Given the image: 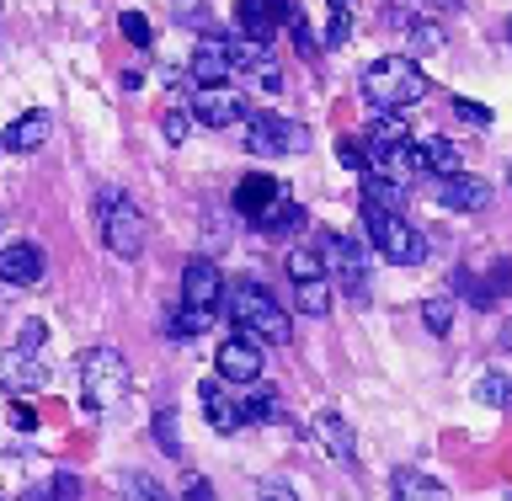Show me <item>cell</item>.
<instances>
[{"label": "cell", "instance_id": "obj_1", "mask_svg": "<svg viewBox=\"0 0 512 501\" xmlns=\"http://www.w3.org/2000/svg\"><path fill=\"white\" fill-rule=\"evenodd\" d=\"M427 96V75L411 54H384L363 70V102L374 112H406Z\"/></svg>", "mask_w": 512, "mask_h": 501}, {"label": "cell", "instance_id": "obj_2", "mask_svg": "<svg viewBox=\"0 0 512 501\" xmlns=\"http://www.w3.org/2000/svg\"><path fill=\"white\" fill-rule=\"evenodd\" d=\"M363 230H368L374 251H379L390 267H416V262H427V235L416 230V224H406V214H390V208L363 203Z\"/></svg>", "mask_w": 512, "mask_h": 501}, {"label": "cell", "instance_id": "obj_3", "mask_svg": "<svg viewBox=\"0 0 512 501\" xmlns=\"http://www.w3.org/2000/svg\"><path fill=\"white\" fill-rule=\"evenodd\" d=\"M96 219H102V240L112 256H123V262H134L144 251V240H150V219H144V208L128 198V192L107 187L102 203H96Z\"/></svg>", "mask_w": 512, "mask_h": 501}, {"label": "cell", "instance_id": "obj_4", "mask_svg": "<svg viewBox=\"0 0 512 501\" xmlns=\"http://www.w3.org/2000/svg\"><path fill=\"white\" fill-rule=\"evenodd\" d=\"M128 395V363L118 347H96L86 352V363H80V400H86V411H118Z\"/></svg>", "mask_w": 512, "mask_h": 501}, {"label": "cell", "instance_id": "obj_5", "mask_svg": "<svg viewBox=\"0 0 512 501\" xmlns=\"http://www.w3.org/2000/svg\"><path fill=\"white\" fill-rule=\"evenodd\" d=\"M230 320L246 336H262V342H288V315L278 310V299H272L262 283H251V278L230 288Z\"/></svg>", "mask_w": 512, "mask_h": 501}, {"label": "cell", "instance_id": "obj_6", "mask_svg": "<svg viewBox=\"0 0 512 501\" xmlns=\"http://www.w3.org/2000/svg\"><path fill=\"white\" fill-rule=\"evenodd\" d=\"M246 150L251 155H304L310 150V128L294 123V118H283V112H251L246 118Z\"/></svg>", "mask_w": 512, "mask_h": 501}, {"label": "cell", "instance_id": "obj_7", "mask_svg": "<svg viewBox=\"0 0 512 501\" xmlns=\"http://www.w3.org/2000/svg\"><path fill=\"white\" fill-rule=\"evenodd\" d=\"M315 246H320V262H326V278L342 288L347 299H363L368 294V267H363V246H358V240H347L336 230H320Z\"/></svg>", "mask_w": 512, "mask_h": 501}, {"label": "cell", "instance_id": "obj_8", "mask_svg": "<svg viewBox=\"0 0 512 501\" xmlns=\"http://www.w3.org/2000/svg\"><path fill=\"white\" fill-rule=\"evenodd\" d=\"M192 118L208 128H230L246 118V96H240L230 80L224 86H192Z\"/></svg>", "mask_w": 512, "mask_h": 501}, {"label": "cell", "instance_id": "obj_9", "mask_svg": "<svg viewBox=\"0 0 512 501\" xmlns=\"http://www.w3.org/2000/svg\"><path fill=\"white\" fill-rule=\"evenodd\" d=\"M288 16H294V0H235V32L262 38V43L278 38V27Z\"/></svg>", "mask_w": 512, "mask_h": 501}, {"label": "cell", "instance_id": "obj_10", "mask_svg": "<svg viewBox=\"0 0 512 501\" xmlns=\"http://www.w3.org/2000/svg\"><path fill=\"white\" fill-rule=\"evenodd\" d=\"M214 368H219V379H230V384H256L262 379V352H256V336H230V342H219L214 352Z\"/></svg>", "mask_w": 512, "mask_h": 501}, {"label": "cell", "instance_id": "obj_11", "mask_svg": "<svg viewBox=\"0 0 512 501\" xmlns=\"http://www.w3.org/2000/svg\"><path fill=\"white\" fill-rule=\"evenodd\" d=\"M198 400H203V416H208V427L214 432H240L246 427V406L230 395V379H203L198 384Z\"/></svg>", "mask_w": 512, "mask_h": 501}, {"label": "cell", "instance_id": "obj_12", "mask_svg": "<svg viewBox=\"0 0 512 501\" xmlns=\"http://www.w3.org/2000/svg\"><path fill=\"white\" fill-rule=\"evenodd\" d=\"M438 203L448 214H480L491 203V182H480L470 171H454V176H438Z\"/></svg>", "mask_w": 512, "mask_h": 501}, {"label": "cell", "instance_id": "obj_13", "mask_svg": "<svg viewBox=\"0 0 512 501\" xmlns=\"http://www.w3.org/2000/svg\"><path fill=\"white\" fill-rule=\"evenodd\" d=\"M219 299H224V278H219V267L208 262V256H192V262L182 267V304L214 310Z\"/></svg>", "mask_w": 512, "mask_h": 501}, {"label": "cell", "instance_id": "obj_14", "mask_svg": "<svg viewBox=\"0 0 512 501\" xmlns=\"http://www.w3.org/2000/svg\"><path fill=\"white\" fill-rule=\"evenodd\" d=\"M230 75H235L230 38H203L192 48V86H224Z\"/></svg>", "mask_w": 512, "mask_h": 501}, {"label": "cell", "instance_id": "obj_15", "mask_svg": "<svg viewBox=\"0 0 512 501\" xmlns=\"http://www.w3.org/2000/svg\"><path fill=\"white\" fill-rule=\"evenodd\" d=\"M43 278V251L27 246V240H11V246H0V283L11 288H32Z\"/></svg>", "mask_w": 512, "mask_h": 501}, {"label": "cell", "instance_id": "obj_16", "mask_svg": "<svg viewBox=\"0 0 512 501\" xmlns=\"http://www.w3.org/2000/svg\"><path fill=\"white\" fill-rule=\"evenodd\" d=\"M48 134H54V118L48 112H22L6 134H0V150L6 155H32V150H43Z\"/></svg>", "mask_w": 512, "mask_h": 501}, {"label": "cell", "instance_id": "obj_17", "mask_svg": "<svg viewBox=\"0 0 512 501\" xmlns=\"http://www.w3.org/2000/svg\"><path fill=\"white\" fill-rule=\"evenodd\" d=\"M283 182L278 176H262V171H251V176H240V187H235V214H246V219H256L262 208L272 203V198H283Z\"/></svg>", "mask_w": 512, "mask_h": 501}, {"label": "cell", "instance_id": "obj_18", "mask_svg": "<svg viewBox=\"0 0 512 501\" xmlns=\"http://www.w3.org/2000/svg\"><path fill=\"white\" fill-rule=\"evenodd\" d=\"M315 438L326 443V454H331L336 464H352V448H358V443H352V427H347L342 411H320V416H315Z\"/></svg>", "mask_w": 512, "mask_h": 501}, {"label": "cell", "instance_id": "obj_19", "mask_svg": "<svg viewBox=\"0 0 512 501\" xmlns=\"http://www.w3.org/2000/svg\"><path fill=\"white\" fill-rule=\"evenodd\" d=\"M27 384H43V363L27 347L0 352V390H27Z\"/></svg>", "mask_w": 512, "mask_h": 501}, {"label": "cell", "instance_id": "obj_20", "mask_svg": "<svg viewBox=\"0 0 512 501\" xmlns=\"http://www.w3.org/2000/svg\"><path fill=\"white\" fill-rule=\"evenodd\" d=\"M390 501H448V491L422 470H395L390 475Z\"/></svg>", "mask_w": 512, "mask_h": 501}, {"label": "cell", "instance_id": "obj_21", "mask_svg": "<svg viewBox=\"0 0 512 501\" xmlns=\"http://www.w3.org/2000/svg\"><path fill=\"white\" fill-rule=\"evenodd\" d=\"M251 224H256L262 235H288V230H304V208L283 192V198H272V203H267Z\"/></svg>", "mask_w": 512, "mask_h": 501}, {"label": "cell", "instance_id": "obj_22", "mask_svg": "<svg viewBox=\"0 0 512 501\" xmlns=\"http://www.w3.org/2000/svg\"><path fill=\"white\" fill-rule=\"evenodd\" d=\"M406 198H411V187H406V182H390V176H379V171H368V176H363V203L390 208V214H406Z\"/></svg>", "mask_w": 512, "mask_h": 501}, {"label": "cell", "instance_id": "obj_23", "mask_svg": "<svg viewBox=\"0 0 512 501\" xmlns=\"http://www.w3.org/2000/svg\"><path fill=\"white\" fill-rule=\"evenodd\" d=\"M422 166L432 171V176H454V171H464V160H459V144L454 139H422Z\"/></svg>", "mask_w": 512, "mask_h": 501}, {"label": "cell", "instance_id": "obj_24", "mask_svg": "<svg viewBox=\"0 0 512 501\" xmlns=\"http://www.w3.org/2000/svg\"><path fill=\"white\" fill-rule=\"evenodd\" d=\"M294 299H299V315H326L331 310V278L320 272V278H304V283H294Z\"/></svg>", "mask_w": 512, "mask_h": 501}, {"label": "cell", "instance_id": "obj_25", "mask_svg": "<svg viewBox=\"0 0 512 501\" xmlns=\"http://www.w3.org/2000/svg\"><path fill=\"white\" fill-rule=\"evenodd\" d=\"M208 320H214V310H198V304H182L171 320V336L176 342H198V336L208 331Z\"/></svg>", "mask_w": 512, "mask_h": 501}, {"label": "cell", "instance_id": "obj_26", "mask_svg": "<svg viewBox=\"0 0 512 501\" xmlns=\"http://www.w3.org/2000/svg\"><path fill=\"white\" fill-rule=\"evenodd\" d=\"M283 267H288V278H294V283H304V278H320V272H326V262H320V246H294Z\"/></svg>", "mask_w": 512, "mask_h": 501}, {"label": "cell", "instance_id": "obj_27", "mask_svg": "<svg viewBox=\"0 0 512 501\" xmlns=\"http://www.w3.org/2000/svg\"><path fill=\"white\" fill-rule=\"evenodd\" d=\"M246 422H262V427H278L283 422V400L272 395V390H256L246 400Z\"/></svg>", "mask_w": 512, "mask_h": 501}, {"label": "cell", "instance_id": "obj_28", "mask_svg": "<svg viewBox=\"0 0 512 501\" xmlns=\"http://www.w3.org/2000/svg\"><path fill=\"white\" fill-rule=\"evenodd\" d=\"M155 443H160V454L182 459V432H176V406L155 411Z\"/></svg>", "mask_w": 512, "mask_h": 501}, {"label": "cell", "instance_id": "obj_29", "mask_svg": "<svg viewBox=\"0 0 512 501\" xmlns=\"http://www.w3.org/2000/svg\"><path fill=\"white\" fill-rule=\"evenodd\" d=\"M422 326H427L432 336H448V331H454V299H427V304H422Z\"/></svg>", "mask_w": 512, "mask_h": 501}, {"label": "cell", "instance_id": "obj_30", "mask_svg": "<svg viewBox=\"0 0 512 501\" xmlns=\"http://www.w3.org/2000/svg\"><path fill=\"white\" fill-rule=\"evenodd\" d=\"M118 27H123V38L134 43V48H150V43H155V27L144 22L139 11H123V16H118Z\"/></svg>", "mask_w": 512, "mask_h": 501}, {"label": "cell", "instance_id": "obj_31", "mask_svg": "<svg viewBox=\"0 0 512 501\" xmlns=\"http://www.w3.org/2000/svg\"><path fill=\"white\" fill-rule=\"evenodd\" d=\"M123 491H128V501H171L150 475H123Z\"/></svg>", "mask_w": 512, "mask_h": 501}, {"label": "cell", "instance_id": "obj_32", "mask_svg": "<svg viewBox=\"0 0 512 501\" xmlns=\"http://www.w3.org/2000/svg\"><path fill=\"white\" fill-rule=\"evenodd\" d=\"M246 75H251V86L262 91V96H278V91H283V70H278L272 59H267V64H256V70H246Z\"/></svg>", "mask_w": 512, "mask_h": 501}, {"label": "cell", "instance_id": "obj_33", "mask_svg": "<svg viewBox=\"0 0 512 501\" xmlns=\"http://www.w3.org/2000/svg\"><path fill=\"white\" fill-rule=\"evenodd\" d=\"M475 395L486 400V406H507V400H512V384H507L502 374H486V379L475 384Z\"/></svg>", "mask_w": 512, "mask_h": 501}, {"label": "cell", "instance_id": "obj_34", "mask_svg": "<svg viewBox=\"0 0 512 501\" xmlns=\"http://www.w3.org/2000/svg\"><path fill=\"white\" fill-rule=\"evenodd\" d=\"M411 48H416V54H432V48H443V32H438V22H427V16H422V22L411 27Z\"/></svg>", "mask_w": 512, "mask_h": 501}, {"label": "cell", "instance_id": "obj_35", "mask_svg": "<svg viewBox=\"0 0 512 501\" xmlns=\"http://www.w3.org/2000/svg\"><path fill=\"white\" fill-rule=\"evenodd\" d=\"M347 32H352V16H347V6H331V22H326V48H342V43H347Z\"/></svg>", "mask_w": 512, "mask_h": 501}, {"label": "cell", "instance_id": "obj_36", "mask_svg": "<svg viewBox=\"0 0 512 501\" xmlns=\"http://www.w3.org/2000/svg\"><path fill=\"white\" fill-rule=\"evenodd\" d=\"M288 32H294V43H299V54L304 59H315V32H310V22H304V16L294 11V16H288Z\"/></svg>", "mask_w": 512, "mask_h": 501}, {"label": "cell", "instance_id": "obj_37", "mask_svg": "<svg viewBox=\"0 0 512 501\" xmlns=\"http://www.w3.org/2000/svg\"><path fill=\"white\" fill-rule=\"evenodd\" d=\"M454 112H459L464 123H475V128H486V123H491V107L470 102V96H454Z\"/></svg>", "mask_w": 512, "mask_h": 501}, {"label": "cell", "instance_id": "obj_38", "mask_svg": "<svg viewBox=\"0 0 512 501\" xmlns=\"http://www.w3.org/2000/svg\"><path fill=\"white\" fill-rule=\"evenodd\" d=\"M336 155H342V166H347V171H363L368 144H358V139H342V144H336Z\"/></svg>", "mask_w": 512, "mask_h": 501}, {"label": "cell", "instance_id": "obj_39", "mask_svg": "<svg viewBox=\"0 0 512 501\" xmlns=\"http://www.w3.org/2000/svg\"><path fill=\"white\" fill-rule=\"evenodd\" d=\"M6 422H11L16 432H32V427H38V411H32V406H27V400H11V411H6Z\"/></svg>", "mask_w": 512, "mask_h": 501}, {"label": "cell", "instance_id": "obj_40", "mask_svg": "<svg viewBox=\"0 0 512 501\" xmlns=\"http://www.w3.org/2000/svg\"><path fill=\"white\" fill-rule=\"evenodd\" d=\"M160 134H166L171 144H182L187 139V112H166V118H160Z\"/></svg>", "mask_w": 512, "mask_h": 501}, {"label": "cell", "instance_id": "obj_41", "mask_svg": "<svg viewBox=\"0 0 512 501\" xmlns=\"http://www.w3.org/2000/svg\"><path fill=\"white\" fill-rule=\"evenodd\" d=\"M16 347L38 352V347H43V320H27V326H22V336H16Z\"/></svg>", "mask_w": 512, "mask_h": 501}, {"label": "cell", "instance_id": "obj_42", "mask_svg": "<svg viewBox=\"0 0 512 501\" xmlns=\"http://www.w3.org/2000/svg\"><path fill=\"white\" fill-rule=\"evenodd\" d=\"M256 501H299V496H294V491H288V486H283V480H267V486H262V491H256Z\"/></svg>", "mask_w": 512, "mask_h": 501}, {"label": "cell", "instance_id": "obj_43", "mask_svg": "<svg viewBox=\"0 0 512 501\" xmlns=\"http://www.w3.org/2000/svg\"><path fill=\"white\" fill-rule=\"evenodd\" d=\"M54 501H80V480L75 475H59L54 480Z\"/></svg>", "mask_w": 512, "mask_h": 501}, {"label": "cell", "instance_id": "obj_44", "mask_svg": "<svg viewBox=\"0 0 512 501\" xmlns=\"http://www.w3.org/2000/svg\"><path fill=\"white\" fill-rule=\"evenodd\" d=\"M182 501H208V480H192V486H187V496Z\"/></svg>", "mask_w": 512, "mask_h": 501}, {"label": "cell", "instance_id": "obj_45", "mask_svg": "<svg viewBox=\"0 0 512 501\" xmlns=\"http://www.w3.org/2000/svg\"><path fill=\"white\" fill-rule=\"evenodd\" d=\"M496 347H502V352H512V320L502 326V336H496Z\"/></svg>", "mask_w": 512, "mask_h": 501}, {"label": "cell", "instance_id": "obj_46", "mask_svg": "<svg viewBox=\"0 0 512 501\" xmlns=\"http://www.w3.org/2000/svg\"><path fill=\"white\" fill-rule=\"evenodd\" d=\"M507 38H512V16H507Z\"/></svg>", "mask_w": 512, "mask_h": 501}, {"label": "cell", "instance_id": "obj_47", "mask_svg": "<svg viewBox=\"0 0 512 501\" xmlns=\"http://www.w3.org/2000/svg\"><path fill=\"white\" fill-rule=\"evenodd\" d=\"M331 6H347V0H331Z\"/></svg>", "mask_w": 512, "mask_h": 501}, {"label": "cell", "instance_id": "obj_48", "mask_svg": "<svg viewBox=\"0 0 512 501\" xmlns=\"http://www.w3.org/2000/svg\"><path fill=\"white\" fill-rule=\"evenodd\" d=\"M507 182H512V171H507Z\"/></svg>", "mask_w": 512, "mask_h": 501}, {"label": "cell", "instance_id": "obj_49", "mask_svg": "<svg viewBox=\"0 0 512 501\" xmlns=\"http://www.w3.org/2000/svg\"><path fill=\"white\" fill-rule=\"evenodd\" d=\"M48 501H54V496H48Z\"/></svg>", "mask_w": 512, "mask_h": 501}]
</instances>
